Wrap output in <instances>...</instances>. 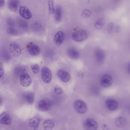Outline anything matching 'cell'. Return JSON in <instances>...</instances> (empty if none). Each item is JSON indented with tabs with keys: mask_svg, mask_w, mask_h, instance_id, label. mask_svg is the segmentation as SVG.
<instances>
[{
	"mask_svg": "<svg viewBox=\"0 0 130 130\" xmlns=\"http://www.w3.org/2000/svg\"><path fill=\"white\" fill-rule=\"evenodd\" d=\"M48 10L50 13L52 15L55 14V9L54 6V2L52 0H49L48 2Z\"/></svg>",
	"mask_w": 130,
	"mask_h": 130,
	"instance_id": "cb8c5ba5",
	"label": "cell"
},
{
	"mask_svg": "<svg viewBox=\"0 0 130 130\" xmlns=\"http://www.w3.org/2000/svg\"><path fill=\"white\" fill-rule=\"evenodd\" d=\"M65 36L62 31H59L57 32L54 36L53 41L54 43L57 46L61 45L64 40Z\"/></svg>",
	"mask_w": 130,
	"mask_h": 130,
	"instance_id": "7c38bea8",
	"label": "cell"
},
{
	"mask_svg": "<svg viewBox=\"0 0 130 130\" xmlns=\"http://www.w3.org/2000/svg\"><path fill=\"white\" fill-rule=\"evenodd\" d=\"M112 77L109 75H104L101 77L100 83L101 85L104 88H107L110 87L113 83Z\"/></svg>",
	"mask_w": 130,
	"mask_h": 130,
	"instance_id": "5b68a950",
	"label": "cell"
},
{
	"mask_svg": "<svg viewBox=\"0 0 130 130\" xmlns=\"http://www.w3.org/2000/svg\"><path fill=\"white\" fill-rule=\"evenodd\" d=\"M41 76L43 82L46 84H48L51 81L52 75V71L47 66H44L42 68Z\"/></svg>",
	"mask_w": 130,
	"mask_h": 130,
	"instance_id": "3957f363",
	"label": "cell"
},
{
	"mask_svg": "<svg viewBox=\"0 0 130 130\" xmlns=\"http://www.w3.org/2000/svg\"><path fill=\"white\" fill-rule=\"evenodd\" d=\"M5 4V0H0V8L4 7Z\"/></svg>",
	"mask_w": 130,
	"mask_h": 130,
	"instance_id": "836d02e7",
	"label": "cell"
},
{
	"mask_svg": "<svg viewBox=\"0 0 130 130\" xmlns=\"http://www.w3.org/2000/svg\"><path fill=\"white\" fill-rule=\"evenodd\" d=\"M27 50L30 55L33 56H37L39 54L40 49L39 46L33 43L29 44L27 46Z\"/></svg>",
	"mask_w": 130,
	"mask_h": 130,
	"instance_id": "9c48e42d",
	"label": "cell"
},
{
	"mask_svg": "<svg viewBox=\"0 0 130 130\" xmlns=\"http://www.w3.org/2000/svg\"><path fill=\"white\" fill-rule=\"evenodd\" d=\"M84 127L86 130H96L98 129V123L94 120L88 118L84 122Z\"/></svg>",
	"mask_w": 130,
	"mask_h": 130,
	"instance_id": "8992f818",
	"label": "cell"
},
{
	"mask_svg": "<svg viewBox=\"0 0 130 130\" xmlns=\"http://www.w3.org/2000/svg\"><path fill=\"white\" fill-rule=\"evenodd\" d=\"M24 99L28 104H33L34 100V97L33 94L32 93H28L25 94L24 95Z\"/></svg>",
	"mask_w": 130,
	"mask_h": 130,
	"instance_id": "7402d4cb",
	"label": "cell"
},
{
	"mask_svg": "<svg viewBox=\"0 0 130 130\" xmlns=\"http://www.w3.org/2000/svg\"><path fill=\"white\" fill-rule=\"evenodd\" d=\"M9 49L11 53L14 57H19L21 55V49L19 44L13 42L10 44Z\"/></svg>",
	"mask_w": 130,
	"mask_h": 130,
	"instance_id": "277c9868",
	"label": "cell"
},
{
	"mask_svg": "<svg viewBox=\"0 0 130 130\" xmlns=\"http://www.w3.org/2000/svg\"><path fill=\"white\" fill-rule=\"evenodd\" d=\"M57 75L59 78L64 83H67L70 81V76L67 72L63 69H60L57 72Z\"/></svg>",
	"mask_w": 130,
	"mask_h": 130,
	"instance_id": "5bb4252c",
	"label": "cell"
},
{
	"mask_svg": "<svg viewBox=\"0 0 130 130\" xmlns=\"http://www.w3.org/2000/svg\"><path fill=\"white\" fill-rule=\"evenodd\" d=\"M105 23V21L103 18H98L94 23L95 27L98 30H100L103 28Z\"/></svg>",
	"mask_w": 130,
	"mask_h": 130,
	"instance_id": "ffe728a7",
	"label": "cell"
},
{
	"mask_svg": "<svg viewBox=\"0 0 130 130\" xmlns=\"http://www.w3.org/2000/svg\"><path fill=\"white\" fill-rule=\"evenodd\" d=\"M11 123V118L8 113L4 112L0 114V124L9 125Z\"/></svg>",
	"mask_w": 130,
	"mask_h": 130,
	"instance_id": "4fadbf2b",
	"label": "cell"
},
{
	"mask_svg": "<svg viewBox=\"0 0 130 130\" xmlns=\"http://www.w3.org/2000/svg\"><path fill=\"white\" fill-rule=\"evenodd\" d=\"M95 57L99 62H102L105 57L104 53L103 51L100 49L96 50L95 53Z\"/></svg>",
	"mask_w": 130,
	"mask_h": 130,
	"instance_id": "603a6c76",
	"label": "cell"
},
{
	"mask_svg": "<svg viewBox=\"0 0 130 130\" xmlns=\"http://www.w3.org/2000/svg\"><path fill=\"white\" fill-rule=\"evenodd\" d=\"M115 124L118 127H123L125 126L127 123L126 120L123 117L118 118L115 121Z\"/></svg>",
	"mask_w": 130,
	"mask_h": 130,
	"instance_id": "d6986e66",
	"label": "cell"
},
{
	"mask_svg": "<svg viewBox=\"0 0 130 130\" xmlns=\"http://www.w3.org/2000/svg\"><path fill=\"white\" fill-rule=\"evenodd\" d=\"M19 26L23 30H26L29 27L28 23L25 21L20 20L19 22Z\"/></svg>",
	"mask_w": 130,
	"mask_h": 130,
	"instance_id": "83f0119b",
	"label": "cell"
},
{
	"mask_svg": "<svg viewBox=\"0 0 130 130\" xmlns=\"http://www.w3.org/2000/svg\"><path fill=\"white\" fill-rule=\"evenodd\" d=\"M24 69L22 68V67H16V68H15V69H14V73H15L17 75H20V76L21 74L24 73Z\"/></svg>",
	"mask_w": 130,
	"mask_h": 130,
	"instance_id": "f546056e",
	"label": "cell"
},
{
	"mask_svg": "<svg viewBox=\"0 0 130 130\" xmlns=\"http://www.w3.org/2000/svg\"><path fill=\"white\" fill-rule=\"evenodd\" d=\"M2 102V99L0 97V105L1 104Z\"/></svg>",
	"mask_w": 130,
	"mask_h": 130,
	"instance_id": "d590c367",
	"label": "cell"
},
{
	"mask_svg": "<svg viewBox=\"0 0 130 130\" xmlns=\"http://www.w3.org/2000/svg\"><path fill=\"white\" fill-rule=\"evenodd\" d=\"M55 14L56 20L57 21H60L62 17V8L60 5H58L56 7Z\"/></svg>",
	"mask_w": 130,
	"mask_h": 130,
	"instance_id": "ac0fdd59",
	"label": "cell"
},
{
	"mask_svg": "<svg viewBox=\"0 0 130 130\" xmlns=\"http://www.w3.org/2000/svg\"><path fill=\"white\" fill-rule=\"evenodd\" d=\"M128 72H129V73L130 74V63L129 65V66H128Z\"/></svg>",
	"mask_w": 130,
	"mask_h": 130,
	"instance_id": "e575fe53",
	"label": "cell"
},
{
	"mask_svg": "<svg viewBox=\"0 0 130 130\" xmlns=\"http://www.w3.org/2000/svg\"><path fill=\"white\" fill-rule=\"evenodd\" d=\"M31 69L34 74H37L40 71V66L37 64H34L31 66Z\"/></svg>",
	"mask_w": 130,
	"mask_h": 130,
	"instance_id": "f1b7e54d",
	"label": "cell"
},
{
	"mask_svg": "<svg viewBox=\"0 0 130 130\" xmlns=\"http://www.w3.org/2000/svg\"><path fill=\"white\" fill-rule=\"evenodd\" d=\"M51 107L50 101L47 99H42L38 103V108L42 111H47L50 110Z\"/></svg>",
	"mask_w": 130,
	"mask_h": 130,
	"instance_id": "30bf717a",
	"label": "cell"
},
{
	"mask_svg": "<svg viewBox=\"0 0 130 130\" xmlns=\"http://www.w3.org/2000/svg\"><path fill=\"white\" fill-rule=\"evenodd\" d=\"M68 55L71 59H76L79 56V53L78 51L73 48H70L68 49L67 51Z\"/></svg>",
	"mask_w": 130,
	"mask_h": 130,
	"instance_id": "e0dca14e",
	"label": "cell"
},
{
	"mask_svg": "<svg viewBox=\"0 0 130 130\" xmlns=\"http://www.w3.org/2000/svg\"><path fill=\"white\" fill-rule=\"evenodd\" d=\"M115 25L113 23H110L107 27L108 31L110 33H112L115 30Z\"/></svg>",
	"mask_w": 130,
	"mask_h": 130,
	"instance_id": "4dcf8cb0",
	"label": "cell"
},
{
	"mask_svg": "<svg viewBox=\"0 0 130 130\" xmlns=\"http://www.w3.org/2000/svg\"><path fill=\"white\" fill-rule=\"evenodd\" d=\"M7 24L8 27L15 26V22L12 18H9L7 20Z\"/></svg>",
	"mask_w": 130,
	"mask_h": 130,
	"instance_id": "1f68e13d",
	"label": "cell"
},
{
	"mask_svg": "<svg viewBox=\"0 0 130 130\" xmlns=\"http://www.w3.org/2000/svg\"><path fill=\"white\" fill-rule=\"evenodd\" d=\"M75 111L79 114H84L88 111V107L85 102L81 100H76L73 103Z\"/></svg>",
	"mask_w": 130,
	"mask_h": 130,
	"instance_id": "7a4b0ae2",
	"label": "cell"
},
{
	"mask_svg": "<svg viewBox=\"0 0 130 130\" xmlns=\"http://www.w3.org/2000/svg\"><path fill=\"white\" fill-rule=\"evenodd\" d=\"M105 105L109 110L113 111L118 108L119 104L116 100L112 98L107 99L105 101Z\"/></svg>",
	"mask_w": 130,
	"mask_h": 130,
	"instance_id": "8fae6325",
	"label": "cell"
},
{
	"mask_svg": "<svg viewBox=\"0 0 130 130\" xmlns=\"http://www.w3.org/2000/svg\"><path fill=\"white\" fill-rule=\"evenodd\" d=\"M19 13L23 18L29 20L32 17V14L28 8L24 5H21L19 7Z\"/></svg>",
	"mask_w": 130,
	"mask_h": 130,
	"instance_id": "ba28073f",
	"label": "cell"
},
{
	"mask_svg": "<svg viewBox=\"0 0 130 130\" xmlns=\"http://www.w3.org/2000/svg\"><path fill=\"white\" fill-rule=\"evenodd\" d=\"M43 126L45 130H52L55 126V123L51 120H47L43 123Z\"/></svg>",
	"mask_w": 130,
	"mask_h": 130,
	"instance_id": "44dd1931",
	"label": "cell"
},
{
	"mask_svg": "<svg viewBox=\"0 0 130 130\" xmlns=\"http://www.w3.org/2000/svg\"><path fill=\"white\" fill-rule=\"evenodd\" d=\"M91 11L89 9H84L81 13V16L84 18H89L91 17Z\"/></svg>",
	"mask_w": 130,
	"mask_h": 130,
	"instance_id": "d4e9b609",
	"label": "cell"
},
{
	"mask_svg": "<svg viewBox=\"0 0 130 130\" xmlns=\"http://www.w3.org/2000/svg\"><path fill=\"white\" fill-rule=\"evenodd\" d=\"M54 92L57 95H61L63 93V91L61 88L58 85H56L54 88Z\"/></svg>",
	"mask_w": 130,
	"mask_h": 130,
	"instance_id": "4316f807",
	"label": "cell"
},
{
	"mask_svg": "<svg viewBox=\"0 0 130 130\" xmlns=\"http://www.w3.org/2000/svg\"><path fill=\"white\" fill-rule=\"evenodd\" d=\"M20 82L23 87H28L32 83L31 77L27 73H24L20 76Z\"/></svg>",
	"mask_w": 130,
	"mask_h": 130,
	"instance_id": "52a82bcc",
	"label": "cell"
},
{
	"mask_svg": "<svg viewBox=\"0 0 130 130\" xmlns=\"http://www.w3.org/2000/svg\"><path fill=\"white\" fill-rule=\"evenodd\" d=\"M4 70L1 64H0V78H2L4 75Z\"/></svg>",
	"mask_w": 130,
	"mask_h": 130,
	"instance_id": "d6a6232c",
	"label": "cell"
},
{
	"mask_svg": "<svg viewBox=\"0 0 130 130\" xmlns=\"http://www.w3.org/2000/svg\"><path fill=\"white\" fill-rule=\"evenodd\" d=\"M19 0H10L8 2L9 9L13 12L17 11L19 6Z\"/></svg>",
	"mask_w": 130,
	"mask_h": 130,
	"instance_id": "2e32d148",
	"label": "cell"
},
{
	"mask_svg": "<svg viewBox=\"0 0 130 130\" xmlns=\"http://www.w3.org/2000/svg\"><path fill=\"white\" fill-rule=\"evenodd\" d=\"M89 35L90 33L88 31L81 29L74 32L72 34V37L74 41L80 42L86 39Z\"/></svg>",
	"mask_w": 130,
	"mask_h": 130,
	"instance_id": "6da1fadb",
	"label": "cell"
},
{
	"mask_svg": "<svg viewBox=\"0 0 130 130\" xmlns=\"http://www.w3.org/2000/svg\"><path fill=\"white\" fill-rule=\"evenodd\" d=\"M40 121L41 120L40 118L37 117L33 118L29 121V127L31 129H37L39 127Z\"/></svg>",
	"mask_w": 130,
	"mask_h": 130,
	"instance_id": "9a60e30c",
	"label": "cell"
},
{
	"mask_svg": "<svg viewBox=\"0 0 130 130\" xmlns=\"http://www.w3.org/2000/svg\"><path fill=\"white\" fill-rule=\"evenodd\" d=\"M8 34L12 36H15L18 33V31L14 27H8L7 30Z\"/></svg>",
	"mask_w": 130,
	"mask_h": 130,
	"instance_id": "484cf974",
	"label": "cell"
}]
</instances>
